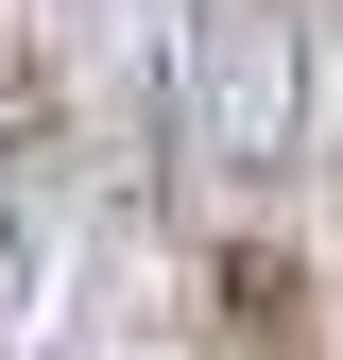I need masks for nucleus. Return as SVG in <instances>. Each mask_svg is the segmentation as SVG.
<instances>
[{"instance_id": "nucleus-1", "label": "nucleus", "mask_w": 343, "mask_h": 360, "mask_svg": "<svg viewBox=\"0 0 343 360\" xmlns=\"http://www.w3.org/2000/svg\"><path fill=\"white\" fill-rule=\"evenodd\" d=\"M292 0H189V155L224 189H275L292 172V103H309V52H292Z\"/></svg>"}, {"instance_id": "nucleus-2", "label": "nucleus", "mask_w": 343, "mask_h": 360, "mask_svg": "<svg viewBox=\"0 0 343 360\" xmlns=\"http://www.w3.org/2000/svg\"><path fill=\"white\" fill-rule=\"evenodd\" d=\"M206 360H326V275L257 223H224L206 240Z\"/></svg>"}, {"instance_id": "nucleus-3", "label": "nucleus", "mask_w": 343, "mask_h": 360, "mask_svg": "<svg viewBox=\"0 0 343 360\" xmlns=\"http://www.w3.org/2000/svg\"><path fill=\"white\" fill-rule=\"evenodd\" d=\"M326 326H343V275H326Z\"/></svg>"}]
</instances>
